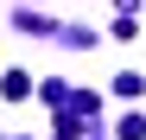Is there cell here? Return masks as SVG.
I'll list each match as a JSON object with an SVG mask.
<instances>
[{"mask_svg":"<svg viewBox=\"0 0 146 140\" xmlns=\"http://www.w3.org/2000/svg\"><path fill=\"white\" fill-rule=\"evenodd\" d=\"M26 89H32V77H26V70H7V77H0V96H7V102H19Z\"/></svg>","mask_w":146,"mask_h":140,"instance_id":"6da1fadb","label":"cell"},{"mask_svg":"<svg viewBox=\"0 0 146 140\" xmlns=\"http://www.w3.org/2000/svg\"><path fill=\"white\" fill-rule=\"evenodd\" d=\"M121 140H146V115H127L121 121Z\"/></svg>","mask_w":146,"mask_h":140,"instance_id":"7a4b0ae2","label":"cell"}]
</instances>
